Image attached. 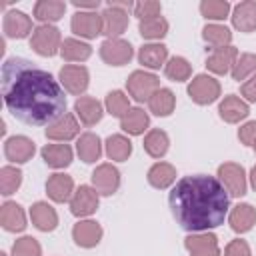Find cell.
<instances>
[{"mask_svg": "<svg viewBox=\"0 0 256 256\" xmlns=\"http://www.w3.org/2000/svg\"><path fill=\"white\" fill-rule=\"evenodd\" d=\"M184 248L190 256H222L218 236L212 232H192L184 238Z\"/></svg>", "mask_w": 256, "mask_h": 256, "instance_id": "15", "label": "cell"}, {"mask_svg": "<svg viewBox=\"0 0 256 256\" xmlns=\"http://www.w3.org/2000/svg\"><path fill=\"white\" fill-rule=\"evenodd\" d=\"M228 224L236 234H246L256 226V208L248 202H240L230 208Z\"/></svg>", "mask_w": 256, "mask_h": 256, "instance_id": "25", "label": "cell"}, {"mask_svg": "<svg viewBox=\"0 0 256 256\" xmlns=\"http://www.w3.org/2000/svg\"><path fill=\"white\" fill-rule=\"evenodd\" d=\"M132 14L138 18V22L148 20V18H156V16H162V4L158 0H142V2L134 4Z\"/></svg>", "mask_w": 256, "mask_h": 256, "instance_id": "44", "label": "cell"}, {"mask_svg": "<svg viewBox=\"0 0 256 256\" xmlns=\"http://www.w3.org/2000/svg\"><path fill=\"white\" fill-rule=\"evenodd\" d=\"M190 100L198 106H208L214 104L222 96V86L212 74H196L186 88Z\"/></svg>", "mask_w": 256, "mask_h": 256, "instance_id": "5", "label": "cell"}, {"mask_svg": "<svg viewBox=\"0 0 256 256\" xmlns=\"http://www.w3.org/2000/svg\"><path fill=\"white\" fill-rule=\"evenodd\" d=\"M232 26L238 32L250 34L256 30V0H242L232 8Z\"/></svg>", "mask_w": 256, "mask_h": 256, "instance_id": "26", "label": "cell"}, {"mask_svg": "<svg viewBox=\"0 0 256 256\" xmlns=\"http://www.w3.org/2000/svg\"><path fill=\"white\" fill-rule=\"evenodd\" d=\"M30 220H32L34 228L40 232H54L60 222L56 208L44 200H38L30 206Z\"/></svg>", "mask_w": 256, "mask_h": 256, "instance_id": "24", "label": "cell"}, {"mask_svg": "<svg viewBox=\"0 0 256 256\" xmlns=\"http://www.w3.org/2000/svg\"><path fill=\"white\" fill-rule=\"evenodd\" d=\"M120 128L128 136H142L150 128V116L144 108L134 106L120 118Z\"/></svg>", "mask_w": 256, "mask_h": 256, "instance_id": "30", "label": "cell"}, {"mask_svg": "<svg viewBox=\"0 0 256 256\" xmlns=\"http://www.w3.org/2000/svg\"><path fill=\"white\" fill-rule=\"evenodd\" d=\"M236 58H238L236 46L230 44L224 48H216V50H210V54L206 58V68H208V72H212L216 76H224V74L232 72Z\"/></svg>", "mask_w": 256, "mask_h": 256, "instance_id": "21", "label": "cell"}, {"mask_svg": "<svg viewBox=\"0 0 256 256\" xmlns=\"http://www.w3.org/2000/svg\"><path fill=\"white\" fill-rule=\"evenodd\" d=\"M238 140L244 146H252L256 142V120H248L238 128Z\"/></svg>", "mask_w": 256, "mask_h": 256, "instance_id": "46", "label": "cell"}, {"mask_svg": "<svg viewBox=\"0 0 256 256\" xmlns=\"http://www.w3.org/2000/svg\"><path fill=\"white\" fill-rule=\"evenodd\" d=\"M250 114V106L246 100H242L236 94H228L220 100L218 104V116L226 122V124H238L242 120H246Z\"/></svg>", "mask_w": 256, "mask_h": 256, "instance_id": "19", "label": "cell"}, {"mask_svg": "<svg viewBox=\"0 0 256 256\" xmlns=\"http://www.w3.org/2000/svg\"><path fill=\"white\" fill-rule=\"evenodd\" d=\"M216 178L220 180V184L226 188V192L232 198H242L248 190V176L242 164L238 162H224L218 166Z\"/></svg>", "mask_w": 256, "mask_h": 256, "instance_id": "7", "label": "cell"}, {"mask_svg": "<svg viewBox=\"0 0 256 256\" xmlns=\"http://www.w3.org/2000/svg\"><path fill=\"white\" fill-rule=\"evenodd\" d=\"M252 148H254V152H256V142H254V144H252Z\"/></svg>", "mask_w": 256, "mask_h": 256, "instance_id": "50", "label": "cell"}, {"mask_svg": "<svg viewBox=\"0 0 256 256\" xmlns=\"http://www.w3.org/2000/svg\"><path fill=\"white\" fill-rule=\"evenodd\" d=\"M240 98L248 104H256V74H252L246 82L240 84Z\"/></svg>", "mask_w": 256, "mask_h": 256, "instance_id": "47", "label": "cell"}, {"mask_svg": "<svg viewBox=\"0 0 256 256\" xmlns=\"http://www.w3.org/2000/svg\"><path fill=\"white\" fill-rule=\"evenodd\" d=\"M104 152V144L100 140L98 134L94 132H82L78 138H76V154L82 162L86 164H94L100 160Z\"/></svg>", "mask_w": 256, "mask_h": 256, "instance_id": "27", "label": "cell"}, {"mask_svg": "<svg viewBox=\"0 0 256 256\" xmlns=\"http://www.w3.org/2000/svg\"><path fill=\"white\" fill-rule=\"evenodd\" d=\"M132 140L126 134H110L104 142V152L112 162H126L132 156Z\"/></svg>", "mask_w": 256, "mask_h": 256, "instance_id": "32", "label": "cell"}, {"mask_svg": "<svg viewBox=\"0 0 256 256\" xmlns=\"http://www.w3.org/2000/svg\"><path fill=\"white\" fill-rule=\"evenodd\" d=\"M232 80L240 82V80H248L252 74H256V54L252 52H244V54H238L236 62H234V68H232Z\"/></svg>", "mask_w": 256, "mask_h": 256, "instance_id": "42", "label": "cell"}, {"mask_svg": "<svg viewBox=\"0 0 256 256\" xmlns=\"http://www.w3.org/2000/svg\"><path fill=\"white\" fill-rule=\"evenodd\" d=\"M158 88H162L160 86V78L156 74L148 72V70H134V72H130V76L126 80V94L132 100H136L138 104L148 102L150 96Z\"/></svg>", "mask_w": 256, "mask_h": 256, "instance_id": "6", "label": "cell"}, {"mask_svg": "<svg viewBox=\"0 0 256 256\" xmlns=\"http://www.w3.org/2000/svg\"><path fill=\"white\" fill-rule=\"evenodd\" d=\"M174 108H176V96L170 88H158L148 100V110L158 118L170 116Z\"/></svg>", "mask_w": 256, "mask_h": 256, "instance_id": "34", "label": "cell"}, {"mask_svg": "<svg viewBox=\"0 0 256 256\" xmlns=\"http://www.w3.org/2000/svg\"><path fill=\"white\" fill-rule=\"evenodd\" d=\"M22 170L14 164H6L0 168V194L2 196H12L20 186H22Z\"/></svg>", "mask_w": 256, "mask_h": 256, "instance_id": "39", "label": "cell"}, {"mask_svg": "<svg viewBox=\"0 0 256 256\" xmlns=\"http://www.w3.org/2000/svg\"><path fill=\"white\" fill-rule=\"evenodd\" d=\"M142 146H144V152H146L150 158L160 160V158L166 156V152H168V148H170V136H168L164 130H160V128H152V130L146 132Z\"/></svg>", "mask_w": 256, "mask_h": 256, "instance_id": "35", "label": "cell"}, {"mask_svg": "<svg viewBox=\"0 0 256 256\" xmlns=\"http://www.w3.org/2000/svg\"><path fill=\"white\" fill-rule=\"evenodd\" d=\"M202 40L210 46V50L224 48V46H230V42H232V30L228 26H224V24L208 22L202 28Z\"/></svg>", "mask_w": 256, "mask_h": 256, "instance_id": "36", "label": "cell"}, {"mask_svg": "<svg viewBox=\"0 0 256 256\" xmlns=\"http://www.w3.org/2000/svg\"><path fill=\"white\" fill-rule=\"evenodd\" d=\"M130 96L124 92V90H110L104 98V110L114 116V118H122L128 110H130Z\"/></svg>", "mask_w": 256, "mask_h": 256, "instance_id": "41", "label": "cell"}, {"mask_svg": "<svg viewBox=\"0 0 256 256\" xmlns=\"http://www.w3.org/2000/svg\"><path fill=\"white\" fill-rule=\"evenodd\" d=\"M146 180L152 188L166 190V188L176 184V166L170 162H162V160L154 162L146 172Z\"/></svg>", "mask_w": 256, "mask_h": 256, "instance_id": "29", "label": "cell"}, {"mask_svg": "<svg viewBox=\"0 0 256 256\" xmlns=\"http://www.w3.org/2000/svg\"><path fill=\"white\" fill-rule=\"evenodd\" d=\"M134 4L130 0H110L106 2L102 16V34L106 38H122L130 24V12H134Z\"/></svg>", "mask_w": 256, "mask_h": 256, "instance_id": "3", "label": "cell"}, {"mask_svg": "<svg viewBox=\"0 0 256 256\" xmlns=\"http://www.w3.org/2000/svg\"><path fill=\"white\" fill-rule=\"evenodd\" d=\"M0 224H2V228L6 232H12V234L24 232L26 226H28L24 208L14 200H6L0 206Z\"/></svg>", "mask_w": 256, "mask_h": 256, "instance_id": "22", "label": "cell"}, {"mask_svg": "<svg viewBox=\"0 0 256 256\" xmlns=\"http://www.w3.org/2000/svg\"><path fill=\"white\" fill-rule=\"evenodd\" d=\"M44 134L52 142H70V140H74V138L80 136V122H78L76 114L66 112L58 120H54L52 124H48L46 130H44Z\"/></svg>", "mask_w": 256, "mask_h": 256, "instance_id": "13", "label": "cell"}, {"mask_svg": "<svg viewBox=\"0 0 256 256\" xmlns=\"http://www.w3.org/2000/svg\"><path fill=\"white\" fill-rule=\"evenodd\" d=\"M2 30H4V38H14V40H22L32 36L34 26H32V18L22 12V10H6L4 20H2Z\"/></svg>", "mask_w": 256, "mask_h": 256, "instance_id": "14", "label": "cell"}, {"mask_svg": "<svg viewBox=\"0 0 256 256\" xmlns=\"http://www.w3.org/2000/svg\"><path fill=\"white\" fill-rule=\"evenodd\" d=\"M36 154V144L32 138L16 134L4 140V156L12 164H26Z\"/></svg>", "mask_w": 256, "mask_h": 256, "instance_id": "16", "label": "cell"}, {"mask_svg": "<svg viewBox=\"0 0 256 256\" xmlns=\"http://www.w3.org/2000/svg\"><path fill=\"white\" fill-rule=\"evenodd\" d=\"M222 256H252V250H250V244L242 238H234L226 244Z\"/></svg>", "mask_w": 256, "mask_h": 256, "instance_id": "45", "label": "cell"}, {"mask_svg": "<svg viewBox=\"0 0 256 256\" xmlns=\"http://www.w3.org/2000/svg\"><path fill=\"white\" fill-rule=\"evenodd\" d=\"M168 206L186 232H210L224 224L230 212V194L216 176L192 174L176 180L168 194Z\"/></svg>", "mask_w": 256, "mask_h": 256, "instance_id": "2", "label": "cell"}, {"mask_svg": "<svg viewBox=\"0 0 256 256\" xmlns=\"http://www.w3.org/2000/svg\"><path fill=\"white\" fill-rule=\"evenodd\" d=\"M74 114L84 126H96L104 116V104L94 96H80L74 102Z\"/></svg>", "mask_w": 256, "mask_h": 256, "instance_id": "23", "label": "cell"}, {"mask_svg": "<svg viewBox=\"0 0 256 256\" xmlns=\"http://www.w3.org/2000/svg\"><path fill=\"white\" fill-rule=\"evenodd\" d=\"M168 28H170V24L164 16H156V18H148V20L138 22V34L150 42H160L168 34Z\"/></svg>", "mask_w": 256, "mask_h": 256, "instance_id": "37", "label": "cell"}, {"mask_svg": "<svg viewBox=\"0 0 256 256\" xmlns=\"http://www.w3.org/2000/svg\"><path fill=\"white\" fill-rule=\"evenodd\" d=\"M92 186L100 196H112L118 192L120 188V170L112 164V162H102L94 168V172L90 174Z\"/></svg>", "mask_w": 256, "mask_h": 256, "instance_id": "11", "label": "cell"}, {"mask_svg": "<svg viewBox=\"0 0 256 256\" xmlns=\"http://www.w3.org/2000/svg\"><path fill=\"white\" fill-rule=\"evenodd\" d=\"M70 30L80 40H94L102 34V16L98 10H76L70 18Z\"/></svg>", "mask_w": 256, "mask_h": 256, "instance_id": "9", "label": "cell"}, {"mask_svg": "<svg viewBox=\"0 0 256 256\" xmlns=\"http://www.w3.org/2000/svg\"><path fill=\"white\" fill-rule=\"evenodd\" d=\"M64 14H66L64 0H38L32 8V18H36L40 24H54Z\"/></svg>", "mask_w": 256, "mask_h": 256, "instance_id": "31", "label": "cell"}, {"mask_svg": "<svg viewBox=\"0 0 256 256\" xmlns=\"http://www.w3.org/2000/svg\"><path fill=\"white\" fill-rule=\"evenodd\" d=\"M62 42V34L54 24H38L30 36V48L42 58H52L60 54Z\"/></svg>", "mask_w": 256, "mask_h": 256, "instance_id": "4", "label": "cell"}, {"mask_svg": "<svg viewBox=\"0 0 256 256\" xmlns=\"http://www.w3.org/2000/svg\"><path fill=\"white\" fill-rule=\"evenodd\" d=\"M2 98L6 110L28 126H48L66 114L60 80L20 56L6 58L2 64Z\"/></svg>", "mask_w": 256, "mask_h": 256, "instance_id": "1", "label": "cell"}, {"mask_svg": "<svg viewBox=\"0 0 256 256\" xmlns=\"http://www.w3.org/2000/svg\"><path fill=\"white\" fill-rule=\"evenodd\" d=\"M0 256H8V254H6V252H2V254H0Z\"/></svg>", "mask_w": 256, "mask_h": 256, "instance_id": "51", "label": "cell"}, {"mask_svg": "<svg viewBox=\"0 0 256 256\" xmlns=\"http://www.w3.org/2000/svg\"><path fill=\"white\" fill-rule=\"evenodd\" d=\"M72 6L76 10H98L100 8V0H92V2H78V0H74Z\"/></svg>", "mask_w": 256, "mask_h": 256, "instance_id": "48", "label": "cell"}, {"mask_svg": "<svg viewBox=\"0 0 256 256\" xmlns=\"http://www.w3.org/2000/svg\"><path fill=\"white\" fill-rule=\"evenodd\" d=\"M40 156H42L44 164L48 168H54V170L68 168L72 164V160H74V152H72L70 144H66V142L44 144L42 150H40Z\"/></svg>", "mask_w": 256, "mask_h": 256, "instance_id": "20", "label": "cell"}, {"mask_svg": "<svg viewBox=\"0 0 256 256\" xmlns=\"http://www.w3.org/2000/svg\"><path fill=\"white\" fill-rule=\"evenodd\" d=\"M200 14L210 22H222L232 14V4L228 0H202L198 4Z\"/></svg>", "mask_w": 256, "mask_h": 256, "instance_id": "38", "label": "cell"}, {"mask_svg": "<svg viewBox=\"0 0 256 256\" xmlns=\"http://www.w3.org/2000/svg\"><path fill=\"white\" fill-rule=\"evenodd\" d=\"M60 56H62V60H66L70 64H80L92 56V46L80 38H64Z\"/></svg>", "mask_w": 256, "mask_h": 256, "instance_id": "33", "label": "cell"}, {"mask_svg": "<svg viewBox=\"0 0 256 256\" xmlns=\"http://www.w3.org/2000/svg\"><path fill=\"white\" fill-rule=\"evenodd\" d=\"M70 204V212L72 216L84 220L88 216H92L98 206H100V194L94 190V186H88V184H82L76 188L72 200L68 202Z\"/></svg>", "mask_w": 256, "mask_h": 256, "instance_id": "12", "label": "cell"}, {"mask_svg": "<svg viewBox=\"0 0 256 256\" xmlns=\"http://www.w3.org/2000/svg\"><path fill=\"white\" fill-rule=\"evenodd\" d=\"M76 188H74V178L64 174V172H54L48 176L46 180V194L52 202L56 204H64L70 202L74 196Z\"/></svg>", "mask_w": 256, "mask_h": 256, "instance_id": "18", "label": "cell"}, {"mask_svg": "<svg viewBox=\"0 0 256 256\" xmlns=\"http://www.w3.org/2000/svg\"><path fill=\"white\" fill-rule=\"evenodd\" d=\"M138 62L144 68L150 70H158L164 68V64L168 62V48L162 42H146L140 46L138 50Z\"/></svg>", "mask_w": 256, "mask_h": 256, "instance_id": "28", "label": "cell"}, {"mask_svg": "<svg viewBox=\"0 0 256 256\" xmlns=\"http://www.w3.org/2000/svg\"><path fill=\"white\" fill-rule=\"evenodd\" d=\"M164 74L172 82H186L192 76V64L184 56H172L164 64Z\"/></svg>", "mask_w": 256, "mask_h": 256, "instance_id": "40", "label": "cell"}, {"mask_svg": "<svg viewBox=\"0 0 256 256\" xmlns=\"http://www.w3.org/2000/svg\"><path fill=\"white\" fill-rule=\"evenodd\" d=\"M12 256H42V246L34 236H20L12 244Z\"/></svg>", "mask_w": 256, "mask_h": 256, "instance_id": "43", "label": "cell"}, {"mask_svg": "<svg viewBox=\"0 0 256 256\" xmlns=\"http://www.w3.org/2000/svg\"><path fill=\"white\" fill-rule=\"evenodd\" d=\"M248 182H250V186H252V190L256 192V164L250 168V174H248Z\"/></svg>", "mask_w": 256, "mask_h": 256, "instance_id": "49", "label": "cell"}, {"mask_svg": "<svg viewBox=\"0 0 256 256\" xmlns=\"http://www.w3.org/2000/svg\"><path fill=\"white\" fill-rule=\"evenodd\" d=\"M98 54L108 66H124L134 58V46L124 38H106L100 44Z\"/></svg>", "mask_w": 256, "mask_h": 256, "instance_id": "10", "label": "cell"}, {"mask_svg": "<svg viewBox=\"0 0 256 256\" xmlns=\"http://www.w3.org/2000/svg\"><path fill=\"white\" fill-rule=\"evenodd\" d=\"M58 80L68 94L80 98L90 86V72L84 64H64L58 72Z\"/></svg>", "mask_w": 256, "mask_h": 256, "instance_id": "8", "label": "cell"}, {"mask_svg": "<svg viewBox=\"0 0 256 256\" xmlns=\"http://www.w3.org/2000/svg\"><path fill=\"white\" fill-rule=\"evenodd\" d=\"M102 236H104V230H102L100 222H96V220L84 218L72 226V240L80 248H86V250L96 248L100 244Z\"/></svg>", "mask_w": 256, "mask_h": 256, "instance_id": "17", "label": "cell"}]
</instances>
